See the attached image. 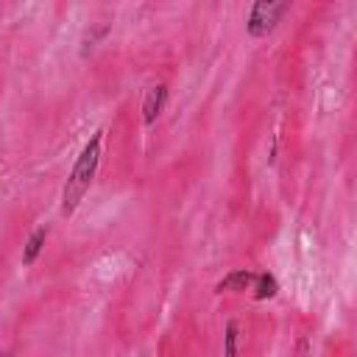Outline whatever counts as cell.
I'll return each instance as SVG.
<instances>
[{"instance_id":"cell-1","label":"cell","mask_w":357,"mask_h":357,"mask_svg":"<svg viewBox=\"0 0 357 357\" xmlns=\"http://www.w3.org/2000/svg\"><path fill=\"white\" fill-rule=\"evenodd\" d=\"M100 142H103V128H98L81 148L64 187H61V215L73 218L78 204L84 201V195L89 192L95 176H98V165H100Z\"/></svg>"},{"instance_id":"cell-2","label":"cell","mask_w":357,"mask_h":357,"mask_svg":"<svg viewBox=\"0 0 357 357\" xmlns=\"http://www.w3.org/2000/svg\"><path fill=\"white\" fill-rule=\"evenodd\" d=\"M290 11L287 0H257L245 17V31L251 39H265L276 31L282 17Z\"/></svg>"},{"instance_id":"cell-3","label":"cell","mask_w":357,"mask_h":357,"mask_svg":"<svg viewBox=\"0 0 357 357\" xmlns=\"http://www.w3.org/2000/svg\"><path fill=\"white\" fill-rule=\"evenodd\" d=\"M165 103H167V84H153L142 98V123L153 126L165 112Z\"/></svg>"},{"instance_id":"cell-4","label":"cell","mask_w":357,"mask_h":357,"mask_svg":"<svg viewBox=\"0 0 357 357\" xmlns=\"http://www.w3.org/2000/svg\"><path fill=\"white\" fill-rule=\"evenodd\" d=\"M251 284H254V271L234 268L223 279L215 282V293H245V290H251Z\"/></svg>"},{"instance_id":"cell-5","label":"cell","mask_w":357,"mask_h":357,"mask_svg":"<svg viewBox=\"0 0 357 357\" xmlns=\"http://www.w3.org/2000/svg\"><path fill=\"white\" fill-rule=\"evenodd\" d=\"M47 234H50V229L47 226H39V229H33L31 234H28V240H25V245H22V265L25 268H31L36 259H39V254H42V248H45V240H47Z\"/></svg>"},{"instance_id":"cell-6","label":"cell","mask_w":357,"mask_h":357,"mask_svg":"<svg viewBox=\"0 0 357 357\" xmlns=\"http://www.w3.org/2000/svg\"><path fill=\"white\" fill-rule=\"evenodd\" d=\"M276 293H279V282H276L273 273H268V271L254 273V284H251V298L254 301H268Z\"/></svg>"},{"instance_id":"cell-7","label":"cell","mask_w":357,"mask_h":357,"mask_svg":"<svg viewBox=\"0 0 357 357\" xmlns=\"http://www.w3.org/2000/svg\"><path fill=\"white\" fill-rule=\"evenodd\" d=\"M237 340H240V324L229 318L223 324V357H237Z\"/></svg>"},{"instance_id":"cell-8","label":"cell","mask_w":357,"mask_h":357,"mask_svg":"<svg viewBox=\"0 0 357 357\" xmlns=\"http://www.w3.org/2000/svg\"><path fill=\"white\" fill-rule=\"evenodd\" d=\"M106 33H109V25H100V28L89 31V33L84 36V47H81V56H89V53H92V47H95V42H98V39H103Z\"/></svg>"},{"instance_id":"cell-9","label":"cell","mask_w":357,"mask_h":357,"mask_svg":"<svg viewBox=\"0 0 357 357\" xmlns=\"http://www.w3.org/2000/svg\"><path fill=\"white\" fill-rule=\"evenodd\" d=\"M296 357H310V337H301L296 346Z\"/></svg>"},{"instance_id":"cell-10","label":"cell","mask_w":357,"mask_h":357,"mask_svg":"<svg viewBox=\"0 0 357 357\" xmlns=\"http://www.w3.org/2000/svg\"><path fill=\"white\" fill-rule=\"evenodd\" d=\"M0 357H14V354L11 351H0Z\"/></svg>"}]
</instances>
